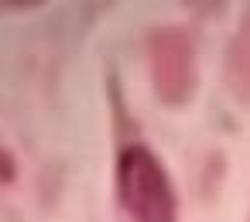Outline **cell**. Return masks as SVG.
<instances>
[{"mask_svg": "<svg viewBox=\"0 0 250 222\" xmlns=\"http://www.w3.org/2000/svg\"><path fill=\"white\" fill-rule=\"evenodd\" d=\"M7 4H35V0H7Z\"/></svg>", "mask_w": 250, "mask_h": 222, "instance_id": "3", "label": "cell"}, {"mask_svg": "<svg viewBox=\"0 0 250 222\" xmlns=\"http://www.w3.org/2000/svg\"><path fill=\"white\" fill-rule=\"evenodd\" d=\"M185 55V48H182V38H175V35H158V38H151V65H154V82H158V92L161 96H175L178 89H182V75L175 72Z\"/></svg>", "mask_w": 250, "mask_h": 222, "instance_id": "2", "label": "cell"}, {"mask_svg": "<svg viewBox=\"0 0 250 222\" xmlns=\"http://www.w3.org/2000/svg\"><path fill=\"white\" fill-rule=\"evenodd\" d=\"M117 205L127 222H178L175 188L165 174V164L141 140H130L117 150Z\"/></svg>", "mask_w": 250, "mask_h": 222, "instance_id": "1", "label": "cell"}]
</instances>
